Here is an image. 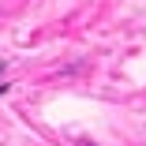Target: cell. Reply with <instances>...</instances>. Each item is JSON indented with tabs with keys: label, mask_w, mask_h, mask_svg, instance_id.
<instances>
[{
	"label": "cell",
	"mask_w": 146,
	"mask_h": 146,
	"mask_svg": "<svg viewBox=\"0 0 146 146\" xmlns=\"http://www.w3.org/2000/svg\"><path fill=\"white\" fill-rule=\"evenodd\" d=\"M4 90H8V82H0V94H4Z\"/></svg>",
	"instance_id": "cell-1"
},
{
	"label": "cell",
	"mask_w": 146,
	"mask_h": 146,
	"mask_svg": "<svg viewBox=\"0 0 146 146\" xmlns=\"http://www.w3.org/2000/svg\"><path fill=\"white\" fill-rule=\"evenodd\" d=\"M0 71H4V68H0Z\"/></svg>",
	"instance_id": "cell-2"
}]
</instances>
